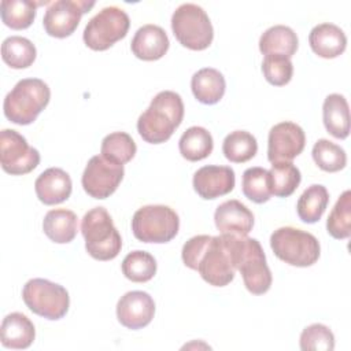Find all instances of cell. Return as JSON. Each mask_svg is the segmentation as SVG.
Wrapping results in <instances>:
<instances>
[{"mask_svg":"<svg viewBox=\"0 0 351 351\" xmlns=\"http://www.w3.org/2000/svg\"><path fill=\"white\" fill-rule=\"evenodd\" d=\"M182 262L197 270L202 278L214 287H225L234 278L236 267L228 234L191 237L181 251Z\"/></svg>","mask_w":351,"mask_h":351,"instance_id":"obj_1","label":"cell"},{"mask_svg":"<svg viewBox=\"0 0 351 351\" xmlns=\"http://www.w3.org/2000/svg\"><path fill=\"white\" fill-rule=\"evenodd\" d=\"M184 118V103L178 93L162 90L137 119V132L149 144L167 141Z\"/></svg>","mask_w":351,"mask_h":351,"instance_id":"obj_2","label":"cell"},{"mask_svg":"<svg viewBox=\"0 0 351 351\" xmlns=\"http://www.w3.org/2000/svg\"><path fill=\"white\" fill-rule=\"evenodd\" d=\"M229 244L234 267L241 273L245 288L252 295L266 293L273 277L261 243L247 236L229 234Z\"/></svg>","mask_w":351,"mask_h":351,"instance_id":"obj_3","label":"cell"},{"mask_svg":"<svg viewBox=\"0 0 351 351\" xmlns=\"http://www.w3.org/2000/svg\"><path fill=\"white\" fill-rule=\"evenodd\" d=\"M49 86L40 78H23L7 93L3 110L8 121L16 125H30L48 106Z\"/></svg>","mask_w":351,"mask_h":351,"instance_id":"obj_4","label":"cell"},{"mask_svg":"<svg viewBox=\"0 0 351 351\" xmlns=\"http://www.w3.org/2000/svg\"><path fill=\"white\" fill-rule=\"evenodd\" d=\"M86 252L97 261H111L121 252L122 239L104 207L89 210L81 221Z\"/></svg>","mask_w":351,"mask_h":351,"instance_id":"obj_5","label":"cell"},{"mask_svg":"<svg viewBox=\"0 0 351 351\" xmlns=\"http://www.w3.org/2000/svg\"><path fill=\"white\" fill-rule=\"evenodd\" d=\"M270 247L278 259L296 267L314 265L321 254L317 237L293 226L276 229L270 236Z\"/></svg>","mask_w":351,"mask_h":351,"instance_id":"obj_6","label":"cell"},{"mask_svg":"<svg viewBox=\"0 0 351 351\" xmlns=\"http://www.w3.org/2000/svg\"><path fill=\"white\" fill-rule=\"evenodd\" d=\"M171 30L178 43L192 51H203L214 38V29L207 12L197 4L185 3L171 15Z\"/></svg>","mask_w":351,"mask_h":351,"instance_id":"obj_7","label":"cell"},{"mask_svg":"<svg viewBox=\"0 0 351 351\" xmlns=\"http://www.w3.org/2000/svg\"><path fill=\"white\" fill-rule=\"evenodd\" d=\"M180 229L177 213L165 204H148L140 207L132 218V230L143 243L163 244L176 237Z\"/></svg>","mask_w":351,"mask_h":351,"instance_id":"obj_8","label":"cell"},{"mask_svg":"<svg viewBox=\"0 0 351 351\" xmlns=\"http://www.w3.org/2000/svg\"><path fill=\"white\" fill-rule=\"evenodd\" d=\"M22 299L30 311L51 321L63 318L70 307L66 288L45 278L29 280L23 285Z\"/></svg>","mask_w":351,"mask_h":351,"instance_id":"obj_9","label":"cell"},{"mask_svg":"<svg viewBox=\"0 0 351 351\" xmlns=\"http://www.w3.org/2000/svg\"><path fill=\"white\" fill-rule=\"evenodd\" d=\"M128 14L115 5L104 7L89 19L84 29V43L93 51H106L122 40L129 30Z\"/></svg>","mask_w":351,"mask_h":351,"instance_id":"obj_10","label":"cell"},{"mask_svg":"<svg viewBox=\"0 0 351 351\" xmlns=\"http://www.w3.org/2000/svg\"><path fill=\"white\" fill-rule=\"evenodd\" d=\"M0 163L5 173L23 176L38 166L40 152L30 147L16 130L3 129L0 132Z\"/></svg>","mask_w":351,"mask_h":351,"instance_id":"obj_11","label":"cell"},{"mask_svg":"<svg viewBox=\"0 0 351 351\" xmlns=\"http://www.w3.org/2000/svg\"><path fill=\"white\" fill-rule=\"evenodd\" d=\"M123 174V165L111 162L101 155H95L88 160L82 173V188L90 197L107 199L117 191Z\"/></svg>","mask_w":351,"mask_h":351,"instance_id":"obj_12","label":"cell"},{"mask_svg":"<svg viewBox=\"0 0 351 351\" xmlns=\"http://www.w3.org/2000/svg\"><path fill=\"white\" fill-rule=\"evenodd\" d=\"M95 5L86 0H56L49 3L43 18V26L48 36L64 38L74 33L81 16Z\"/></svg>","mask_w":351,"mask_h":351,"instance_id":"obj_13","label":"cell"},{"mask_svg":"<svg viewBox=\"0 0 351 351\" xmlns=\"http://www.w3.org/2000/svg\"><path fill=\"white\" fill-rule=\"evenodd\" d=\"M306 134L295 122L274 125L267 137V159L270 163L291 162L304 149Z\"/></svg>","mask_w":351,"mask_h":351,"instance_id":"obj_14","label":"cell"},{"mask_svg":"<svg viewBox=\"0 0 351 351\" xmlns=\"http://www.w3.org/2000/svg\"><path fill=\"white\" fill-rule=\"evenodd\" d=\"M155 314V302L144 291L126 292L117 303V318L128 329L147 326Z\"/></svg>","mask_w":351,"mask_h":351,"instance_id":"obj_15","label":"cell"},{"mask_svg":"<svg viewBox=\"0 0 351 351\" xmlns=\"http://www.w3.org/2000/svg\"><path fill=\"white\" fill-rule=\"evenodd\" d=\"M236 182L234 171L229 166L208 165L203 166L193 174V189L206 200H213L228 195L233 191Z\"/></svg>","mask_w":351,"mask_h":351,"instance_id":"obj_16","label":"cell"},{"mask_svg":"<svg viewBox=\"0 0 351 351\" xmlns=\"http://www.w3.org/2000/svg\"><path fill=\"white\" fill-rule=\"evenodd\" d=\"M214 222L221 234L247 236L254 226V214L245 204L232 199L217 207Z\"/></svg>","mask_w":351,"mask_h":351,"instance_id":"obj_17","label":"cell"},{"mask_svg":"<svg viewBox=\"0 0 351 351\" xmlns=\"http://www.w3.org/2000/svg\"><path fill=\"white\" fill-rule=\"evenodd\" d=\"M170 45L166 32L158 25H144L134 33L130 44L133 55L141 60L152 62L165 56Z\"/></svg>","mask_w":351,"mask_h":351,"instance_id":"obj_18","label":"cell"},{"mask_svg":"<svg viewBox=\"0 0 351 351\" xmlns=\"http://www.w3.org/2000/svg\"><path fill=\"white\" fill-rule=\"evenodd\" d=\"M73 184L70 176L59 169L49 167L44 170L34 182V191L38 200L47 206L59 204L71 195Z\"/></svg>","mask_w":351,"mask_h":351,"instance_id":"obj_19","label":"cell"},{"mask_svg":"<svg viewBox=\"0 0 351 351\" xmlns=\"http://www.w3.org/2000/svg\"><path fill=\"white\" fill-rule=\"evenodd\" d=\"M308 44L313 52L319 58L333 59L346 51L347 37L339 26L324 22L311 29L308 34Z\"/></svg>","mask_w":351,"mask_h":351,"instance_id":"obj_20","label":"cell"},{"mask_svg":"<svg viewBox=\"0 0 351 351\" xmlns=\"http://www.w3.org/2000/svg\"><path fill=\"white\" fill-rule=\"evenodd\" d=\"M36 337L33 322L22 313H11L4 317L0 328V340L5 348L25 350Z\"/></svg>","mask_w":351,"mask_h":351,"instance_id":"obj_21","label":"cell"},{"mask_svg":"<svg viewBox=\"0 0 351 351\" xmlns=\"http://www.w3.org/2000/svg\"><path fill=\"white\" fill-rule=\"evenodd\" d=\"M191 89L195 99L203 104L218 103L226 89L225 77L221 71L213 67H204L196 71L191 80Z\"/></svg>","mask_w":351,"mask_h":351,"instance_id":"obj_22","label":"cell"},{"mask_svg":"<svg viewBox=\"0 0 351 351\" xmlns=\"http://www.w3.org/2000/svg\"><path fill=\"white\" fill-rule=\"evenodd\" d=\"M322 119L325 129L333 137L344 140L350 134V107L340 93H330L322 106Z\"/></svg>","mask_w":351,"mask_h":351,"instance_id":"obj_23","label":"cell"},{"mask_svg":"<svg viewBox=\"0 0 351 351\" xmlns=\"http://www.w3.org/2000/svg\"><path fill=\"white\" fill-rule=\"evenodd\" d=\"M43 230L47 237L58 244L74 240L78 232V218L74 211L66 208L49 210L43 221Z\"/></svg>","mask_w":351,"mask_h":351,"instance_id":"obj_24","label":"cell"},{"mask_svg":"<svg viewBox=\"0 0 351 351\" xmlns=\"http://www.w3.org/2000/svg\"><path fill=\"white\" fill-rule=\"evenodd\" d=\"M299 40L296 33L285 25H274L265 30L259 38V51L266 56L280 53L291 59L298 51Z\"/></svg>","mask_w":351,"mask_h":351,"instance_id":"obj_25","label":"cell"},{"mask_svg":"<svg viewBox=\"0 0 351 351\" xmlns=\"http://www.w3.org/2000/svg\"><path fill=\"white\" fill-rule=\"evenodd\" d=\"M214 148L211 133L202 126H191L178 141V149L182 158L189 162H197L207 158Z\"/></svg>","mask_w":351,"mask_h":351,"instance_id":"obj_26","label":"cell"},{"mask_svg":"<svg viewBox=\"0 0 351 351\" xmlns=\"http://www.w3.org/2000/svg\"><path fill=\"white\" fill-rule=\"evenodd\" d=\"M328 202V189L321 184H313L304 189L296 203L298 217L306 223H315L324 215Z\"/></svg>","mask_w":351,"mask_h":351,"instance_id":"obj_27","label":"cell"},{"mask_svg":"<svg viewBox=\"0 0 351 351\" xmlns=\"http://www.w3.org/2000/svg\"><path fill=\"white\" fill-rule=\"evenodd\" d=\"M47 4V1H30V0H1L0 14L5 26L14 30L27 29L34 18L38 5Z\"/></svg>","mask_w":351,"mask_h":351,"instance_id":"obj_28","label":"cell"},{"mask_svg":"<svg viewBox=\"0 0 351 351\" xmlns=\"http://www.w3.org/2000/svg\"><path fill=\"white\" fill-rule=\"evenodd\" d=\"M36 47L34 44L21 36L7 37L1 44V58L5 64L11 69H26L36 60Z\"/></svg>","mask_w":351,"mask_h":351,"instance_id":"obj_29","label":"cell"},{"mask_svg":"<svg viewBox=\"0 0 351 351\" xmlns=\"http://www.w3.org/2000/svg\"><path fill=\"white\" fill-rule=\"evenodd\" d=\"M222 152L228 160L233 163H244L256 155L258 143L250 132L234 130L225 137Z\"/></svg>","mask_w":351,"mask_h":351,"instance_id":"obj_30","label":"cell"},{"mask_svg":"<svg viewBox=\"0 0 351 351\" xmlns=\"http://www.w3.org/2000/svg\"><path fill=\"white\" fill-rule=\"evenodd\" d=\"M269 177L271 195L277 197L291 196L302 181L300 170L292 162L271 163Z\"/></svg>","mask_w":351,"mask_h":351,"instance_id":"obj_31","label":"cell"},{"mask_svg":"<svg viewBox=\"0 0 351 351\" xmlns=\"http://www.w3.org/2000/svg\"><path fill=\"white\" fill-rule=\"evenodd\" d=\"M121 267L128 280L133 282H147L154 278L156 273V261L149 252L136 250L123 258Z\"/></svg>","mask_w":351,"mask_h":351,"instance_id":"obj_32","label":"cell"},{"mask_svg":"<svg viewBox=\"0 0 351 351\" xmlns=\"http://www.w3.org/2000/svg\"><path fill=\"white\" fill-rule=\"evenodd\" d=\"M136 151H137L136 143L125 132H114L107 134L103 138L101 147H100L101 156L119 165H125L130 162L134 158Z\"/></svg>","mask_w":351,"mask_h":351,"instance_id":"obj_33","label":"cell"},{"mask_svg":"<svg viewBox=\"0 0 351 351\" xmlns=\"http://www.w3.org/2000/svg\"><path fill=\"white\" fill-rule=\"evenodd\" d=\"M328 233L337 240L348 239L351 234V191H344L333 206L326 219Z\"/></svg>","mask_w":351,"mask_h":351,"instance_id":"obj_34","label":"cell"},{"mask_svg":"<svg viewBox=\"0 0 351 351\" xmlns=\"http://www.w3.org/2000/svg\"><path fill=\"white\" fill-rule=\"evenodd\" d=\"M311 155H313L315 165L321 170L328 171V173L340 171L347 165L346 151L340 145H337L326 138H319L314 144Z\"/></svg>","mask_w":351,"mask_h":351,"instance_id":"obj_35","label":"cell"},{"mask_svg":"<svg viewBox=\"0 0 351 351\" xmlns=\"http://www.w3.org/2000/svg\"><path fill=\"white\" fill-rule=\"evenodd\" d=\"M243 193L254 203H265L271 196L269 170L263 167H250L243 173Z\"/></svg>","mask_w":351,"mask_h":351,"instance_id":"obj_36","label":"cell"},{"mask_svg":"<svg viewBox=\"0 0 351 351\" xmlns=\"http://www.w3.org/2000/svg\"><path fill=\"white\" fill-rule=\"evenodd\" d=\"M262 73L266 81L274 86L287 85L293 75V64L289 58L280 53L266 55L262 62Z\"/></svg>","mask_w":351,"mask_h":351,"instance_id":"obj_37","label":"cell"},{"mask_svg":"<svg viewBox=\"0 0 351 351\" xmlns=\"http://www.w3.org/2000/svg\"><path fill=\"white\" fill-rule=\"evenodd\" d=\"M300 348L303 351H332L335 336L324 324H311L300 333Z\"/></svg>","mask_w":351,"mask_h":351,"instance_id":"obj_38","label":"cell"}]
</instances>
